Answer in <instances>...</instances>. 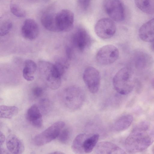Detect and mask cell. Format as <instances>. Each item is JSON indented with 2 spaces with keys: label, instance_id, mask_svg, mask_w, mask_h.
<instances>
[{
  "label": "cell",
  "instance_id": "8992f818",
  "mask_svg": "<svg viewBox=\"0 0 154 154\" xmlns=\"http://www.w3.org/2000/svg\"><path fill=\"white\" fill-rule=\"evenodd\" d=\"M103 8L107 14L112 20L121 22L124 20L125 9L121 0H105Z\"/></svg>",
  "mask_w": 154,
  "mask_h": 154
},
{
  "label": "cell",
  "instance_id": "4316f807",
  "mask_svg": "<svg viewBox=\"0 0 154 154\" xmlns=\"http://www.w3.org/2000/svg\"><path fill=\"white\" fill-rule=\"evenodd\" d=\"M70 137V132L69 129L67 128H64L57 138L60 142L63 143H66L68 142Z\"/></svg>",
  "mask_w": 154,
  "mask_h": 154
},
{
  "label": "cell",
  "instance_id": "484cf974",
  "mask_svg": "<svg viewBox=\"0 0 154 154\" xmlns=\"http://www.w3.org/2000/svg\"><path fill=\"white\" fill-rule=\"evenodd\" d=\"M12 26V22L9 20L3 22L0 27V35L4 36L8 34L10 31Z\"/></svg>",
  "mask_w": 154,
  "mask_h": 154
},
{
  "label": "cell",
  "instance_id": "9c48e42d",
  "mask_svg": "<svg viewBox=\"0 0 154 154\" xmlns=\"http://www.w3.org/2000/svg\"><path fill=\"white\" fill-rule=\"evenodd\" d=\"M83 79L90 92L95 94L98 92L100 86V77L97 69L92 66L87 67L83 72Z\"/></svg>",
  "mask_w": 154,
  "mask_h": 154
},
{
  "label": "cell",
  "instance_id": "f546056e",
  "mask_svg": "<svg viewBox=\"0 0 154 154\" xmlns=\"http://www.w3.org/2000/svg\"><path fill=\"white\" fill-rule=\"evenodd\" d=\"M91 0H78V5L82 10L87 9L90 3Z\"/></svg>",
  "mask_w": 154,
  "mask_h": 154
},
{
  "label": "cell",
  "instance_id": "52a82bcc",
  "mask_svg": "<svg viewBox=\"0 0 154 154\" xmlns=\"http://www.w3.org/2000/svg\"><path fill=\"white\" fill-rule=\"evenodd\" d=\"M119 51L115 46L108 45L101 47L96 55L97 62L101 65H107L114 63L118 58Z\"/></svg>",
  "mask_w": 154,
  "mask_h": 154
},
{
  "label": "cell",
  "instance_id": "30bf717a",
  "mask_svg": "<svg viewBox=\"0 0 154 154\" xmlns=\"http://www.w3.org/2000/svg\"><path fill=\"white\" fill-rule=\"evenodd\" d=\"M56 23L57 32H66L72 28L74 21L73 12L68 9H63L56 14Z\"/></svg>",
  "mask_w": 154,
  "mask_h": 154
},
{
  "label": "cell",
  "instance_id": "603a6c76",
  "mask_svg": "<svg viewBox=\"0 0 154 154\" xmlns=\"http://www.w3.org/2000/svg\"><path fill=\"white\" fill-rule=\"evenodd\" d=\"M99 135L98 134H94L88 136L85 139L83 145V149L85 153L91 152L95 147L98 141Z\"/></svg>",
  "mask_w": 154,
  "mask_h": 154
},
{
  "label": "cell",
  "instance_id": "3957f363",
  "mask_svg": "<svg viewBox=\"0 0 154 154\" xmlns=\"http://www.w3.org/2000/svg\"><path fill=\"white\" fill-rule=\"evenodd\" d=\"M85 97L84 94L81 89L76 86H71L64 90L61 94L60 99L66 107L74 110L81 106Z\"/></svg>",
  "mask_w": 154,
  "mask_h": 154
},
{
  "label": "cell",
  "instance_id": "ffe728a7",
  "mask_svg": "<svg viewBox=\"0 0 154 154\" xmlns=\"http://www.w3.org/2000/svg\"><path fill=\"white\" fill-rule=\"evenodd\" d=\"M88 136L83 133L80 134L76 136L72 145V149L74 153L79 154L85 153L83 149L84 143Z\"/></svg>",
  "mask_w": 154,
  "mask_h": 154
},
{
  "label": "cell",
  "instance_id": "7402d4cb",
  "mask_svg": "<svg viewBox=\"0 0 154 154\" xmlns=\"http://www.w3.org/2000/svg\"><path fill=\"white\" fill-rule=\"evenodd\" d=\"M18 112V108L15 106L2 105L0 106V117L1 118L11 119L17 115Z\"/></svg>",
  "mask_w": 154,
  "mask_h": 154
},
{
  "label": "cell",
  "instance_id": "d4e9b609",
  "mask_svg": "<svg viewBox=\"0 0 154 154\" xmlns=\"http://www.w3.org/2000/svg\"><path fill=\"white\" fill-rule=\"evenodd\" d=\"M10 9L11 12L17 17L22 18L26 15L25 11L15 3H12L10 6Z\"/></svg>",
  "mask_w": 154,
  "mask_h": 154
},
{
  "label": "cell",
  "instance_id": "8fae6325",
  "mask_svg": "<svg viewBox=\"0 0 154 154\" xmlns=\"http://www.w3.org/2000/svg\"><path fill=\"white\" fill-rule=\"evenodd\" d=\"M71 42L74 48L79 51H83L90 45V37L84 29L79 28L73 34Z\"/></svg>",
  "mask_w": 154,
  "mask_h": 154
},
{
  "label": "cell",
  "instance_id": "5bb4252c",
  "mask_svg": "<svg viewBox=\"0 0 154 154\" xmlns=\"http://www.w3.org/2000/svg\"><path fill=\"white\" fill-rule=\"evenodd\" d=\"M27 120L33 126L37 128L43 125V119L41 111L36 104L32 105L28 109L26 115Z\"/></svg>",
  "mask_w": 154,
  "mask_h": 154
},
{
  "label": "cell",
  "instance_id": "836d02e7",
  "mask_svg": "<svg viewBox=\"0 0 154 154\" xmlns=\"http://www.w3.org/2000/svg\"><path fill=\"white\" fill-rule=\"evenodd\" d=\"M152 42V49L154 50V41Z\"/></svg>",
  "mask_w": 154,
  "mask_h": 154
},
{
  "label": "cell",
  "instance_id": "5b68a950",
  "mask_svg": "<svg viewBox=\"0 0 154 154\" xmlns=\"http://www.w3.org/2000/svg\"><path fill=\"white\" fill-rule=\"evenodd\" d=\"M65 125V123L62 121L55 122L34 137L33 139L34 143L40 146L50 142L58 137Z\"/></svg>",
  "mask_w": 154,
  "mask_h": 154
},
{
  "label": "cell",
  "instance_id": "2e32d148",
  "mask_svg": "<svg viewBox=\"0 0 154 154\" xmlns=\"http://www.w3.org/2000/svg\"><path fill=\"white\" fill-rule=\"evenodd\" d=\"M139 35L144 42H151L154 41V18L142 25L139 31Z\"/></svg>",
  "mask_w": 154,
  "mask_h": 154
},
{
  "label": "cell",
  "instance_id": "1f68e13d",
  "mask_svg": "<svg viewBox=\"0 0 154 154\" xmlns=\"http://www.w3.org/2000/svg\"><path fill=\"white\" fill-rule=\"evenodd\" d=\"M9 153L5 149L2 148H0V153L1 154H7Z\"/></svg>",
  "mask_w": 154,
  "mask_h": 154
},
{
  "label": "cell",
  "instance_id": "4dcf8cb0",
  "mask_svg": "<svg viewBox=\"0 0 154 154\" xmlns=\"http://www.w3.org/2000/svg\"><path fill=\"white\" fill-rule=\"evenodd\" d=\"M5 140V136L1 131L0 132V144L1 146L4 143Z\"/></svg>",
  "mask_w": 154,
  "mask_h": 154
},
{
  "label": "cell",
  "instance_id": "d6a6232c",
  "mask_svg": "<svg viewBox=\"0 0 154 154\" xmlns=\"http://www.w3.org/2000/svg\"><path fill=\"white\" fill-rule=\"evenodd\" d=\"M64 153L61 152L59 151H55L53 152H50L49 153V154H64Z\"/></svg>",
  "mask_w": 154,
  "mask_h": 154
},
{
  "label": "cell",
  "instance_id": "83f0119b",
  "mask_svg": "<svg viewBox=\"0 0 154 154\" xmlns=\"http://www.w3.org/2000/svg\"><path fill=\"white\" fill-rule=\"evenodd\" d=\"M40 109L44 112H47L48 111L51 106L49 100L47 98H43L39 102Z\"/></svg>",
  "mask_w": 154,
  "mask_h": 154
},
{
  "label": "cell",
  "instance_id": "ba28073f",
  "mask_svg": "<svg viewBox=\"0 0 154 154\" xmlns=\"http://www.w3.org/2000/svg\"><path fill=\"white\" fill-rule=\"evenodd\" d=\"M116 30V26L112 20L106 18L99 20L94 27L96 34L103 39H107L112 37L115 34Z\"/></svg>",
  "mask_w": 154,
  "mask_h": 154
},
{
  "label": "cell",
  "instance_id": "44dd1931",
  "mask_svg": "<svg viewBox=\"0 0 154 154\" xmlns=\"http://www.w3.org/2000/svg\"><path fill=\"white\" fill-rule=\"evenodd\" d=\"M137 8L148 14H154V0H135Z\"/></svg>",
  "mask_w": 154,
  "mask_h": 154
},
{
  "label": "cell",
  "instance_id": "277c9868",
  "mask_svg": "<svg viewBox=\"0 0 154 154\" xmlns=\"http://www.w3.org/2000/svg\"><path fill=\"white\" fill-rule=\"evenodd\" d=\"M40 71L44 78L47 86L52 90H56L60 86L62 75L54 64L41 61L39 62Z\"/></svg>",
  "mask_w": 154,
  "mask_h": 154
},
{
  "label": "cell",
  "instance_id": "cb8c5ba5",
  "mask_svg": "<svg viewBox=\"0 0 154 154\" xmlns=\"http://www.w3.org/2000/svg\"><path fill=\"white\" fill-rule=\"evenodd\" d=\"M144 54H140L136 56L135 61L136 66L139 69L144 68L147 65L148 59Z\"/></svg>",
  "mask_w": 154,
  "mask_h": 154
},
{
  "label": "cell",
  "instance_id": "e0dca14e",
  "mask_svg": "<svg viewBox=\"0 0 154 154\" xmlns=\"http://www.w3.org/2000/svg\"><path fill=\"white\" fill-rule=\"evenodd\" d=\"M56 14L49 12L45 13L41 17V21L42 26L47 30L57 32L56 23Z\"/></svg>",
  "mask_w": 154,
  "mask_h": 154
},
{
  "label": "cell",
  "instance_id": "7c38bea8",
  "mask_svg": "<svg viewBox=\"0 0 154 154\" xmlns=\"http://www.w3.org/2000/svg\"><path fill=\"white\" fill-rule=\"evenodd\" d=\"M22 36L26 39L33 40L38 36L39 32L38 25L36 21L31 19H27L23 22L21 29Z\"/></svg>",
  "mask_w": 154,
  "mask_h": 154
},
{
  "label": "cell",
  "instance_id": "e575fe53",
  "mask_svg": "<svg viewBox=\"0 0 154 154\" xmlns=\"http://www.w3.org/2000/svg\"><path fill=\"white\" fill-rule=\"evenodd\" d=\"M152 151L153 153H154V145H153L152 148Z\"/></svg>",
  "mask_w": 154,
  "mask_h": 154
},
{
  "label": "cell",
  "instance_id": "d6986e66",
  "mask_svg": "<svg viewBox=\"0 0 154 154\" xmlns=\"http://www.w3.org/2000/svg\"><path fill=\"white\" fill-rule=\"evenodd\" d=\"M37 68V65L34 61L31 60H26L23 72V78L27 81L33 80Z\"/></svg>",
  "mask_w": 154,
  "mask_h": 154
},
{
  "label": "cell",
  "instance_id": "ac0fdd59",
  "mask_svg": "<svg viewBox=\"0 0 154 154\" xmlns=\"http://www.w3.org/2000/svg\"><path fill=\"white\" fill-rule=\"evenodd\" d=\"M133 119V116L130 114L122 116L115 122V130L117 132H121L126 130L131 124Z\"/></svg>",
  "mask_w": 154,
  "mask_h": 154
},
{
  "label": "cell",
  "instance_id": "7a4b0ae2",
  "mask_svg": "<svg viewBox=\"0 0 154 154\" xmlns=\"http://www.w3.org/2000/svg\"><path fill=\"white\" fill-rule=\"evenodd\" d=\"M112 84L115 90L120 94L125 95L129 94L135 85L132 72L127 67L121 68L114 75Z\"/></svg>",
  "mask_w": 154,
  "mask_h": 154
},
{
  "label": "cell",
  "instance_id": "4fadbf2b",
  "mask_svg": "<svg viewBox=\"0 0 154 154\" xmlns=\"http://www.w3.org/2000/svg\"><path fill=\"white\" fill-rule=\"evenodd\" d=\"M94 151L98 154H123L125 151L116 145L108 141H102L97 143Z\"/></svg>",
  "mask_w": 154,
  "mask_h": 154
},
{
  "label": "cell",
  "instance_id": "6da1fadb",
  "mask_svg": "<svg viewBox=\"0 0 154 154\" xmlns=\"http://www.w3.org/2000/svg\"><path fill=\"white\" fill-rule=\"evenodd\" d=\"M150 124L143 121L136 125L125 142L126 150L131 153L142 152L147 149L154 140V133Z\"/></svg>",
  "mask_w": 154,
  "mask_h": 154
},
{
  "label": "cell",
  "instance_id": "9a60e30c",
  "mask_svg": "<svg viewBox=\"0 0 154 154\" xmlns=\"http://www.w3.org/2000/svg\"><path fill=\"white\" fill-rule=\"evenodd\" d=\"M6 144L8 152L11 153L21 154L24 150L23 142L14 134H11L8 136L6 139Z\"/></svg>",
  "mask_w": 154,
  "mask_h": 154
},
{
  "label": "cell",
  "instance_id": "f1b7e54d",
  "mask_svg": "<svg viewBox=\"0 0 154 154\" xmlns=\"http://www.w3.org/2000/svg\"><path fill=\"white\" fill-rule=\"evenodd\" d=\"M43 93V89L39 86L34 87L32 90V93L33 96L36 98L41 97Z\"/></svg>",
  "mask_w": 154,
  "mask_h": 154
}]
</instances>
